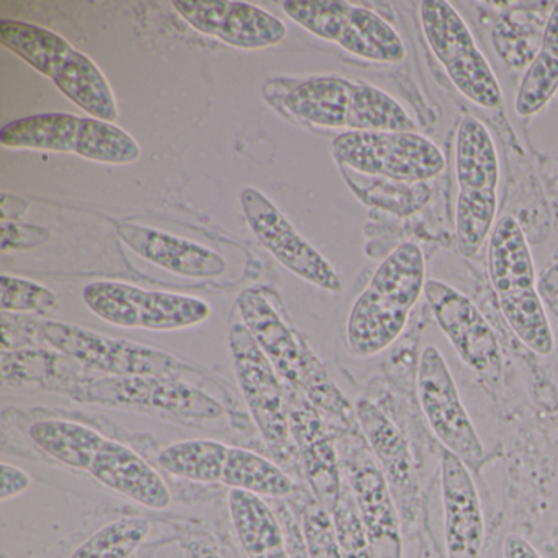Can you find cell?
<instances>
[{"mask_svg": "<svg viewBox=\"0 0 558 558\" xmlns=\"http://www.w3.org/2000/svg\"><path fill=\"white\" fill-rule=\"evenodd\" d=\"M426 259L414 243L395 247L378 266L349 313L345 341L355 357H372L390 348L426 287Z\"/></svg>", "mask_w": 558, "mask_h": 558, "instance_id": "1", "label": "cell"}, {"mask_svg": "<svg viewBox=\"0 0 558 558\" xmlns=\"http://www.w3.org/2000/svg\"><path fill=\"white\" fill-rule=\"evenodd\" d=\"M244 325L267 355L277 374L316 407L341 421L345 430L355 427V410L326 374L315 352L290 328L260 290L247 289L238 299Z\"/></svg>", "mask_w": 558, "mask_h": 558, "instance_id": "2", "label": "cell"}, {"mask_svg": "<svg viewBox=\"0 0 558 558\" xmlns=\"http://www.w3.org/2000/svg\"><path fill=\"white\" fill-rule=\"evenodd\" d=\"M290 116L310 125L348 132L417 133L416 122L390 94L339 76L312 77L283 97Z\"/></svg>", "mask_w": 558, "mask_h": 558, "instance_id": "3", "label": "cell"}, {"mask_svg": "<svg viewBox=\"0 0 558 558\" xmlns=\"http://www.w3.org/2000/svg\"><path fill=\"white\" fill-rule=\"evenodd\" d=\"M488 274L499 308L525 348L538 355L554 352L555 339L535 277L527 238L514 218H499L488 243Z\"/></svg>", "mask_w": 558, "mask_h": 558, "instance_id": "4", "label": "cell"}, {"mask_svg": "<svg viewBox=\"0 0 558 558\" xmlns=\"http://www.w3.org/2000/svg\"><path fill=\"white\" fill-rule=\"evenodd\" d=\"M0 44L53 81L89 117L110 123L119 120L116 94L106 74L61 35L28 22L2 21Z\"/></svg>", "mask_w": 558, "mask_h": 558, "instance_id": "5", "label": "cell"}, {"mask_svg": "<svg viewBox=\"0 0 558 558\" xmlns=\"http://www.w3.org/2000/svg\"><path fill=\"white\" fill-rule=\"evenodd\" d=\"M9 149L73 153L100 165H132L142 156L136 140L116 123L71 113H40L15 120L0 132Z\"/></svg>", "mask_w": 558, "mask_h": 558, "instance_id": "6", "label": "cell"}, {"mask_svg": "<svg viewBox=\"0 0 558 558\" xmlns=\"http://www.w3.org/2000/svg\"><path fill=\"white\" fill-rule=\"evenodd\" d=\"M331 148L342 168L398 184L423 185L446 169L439 146L420 133L344 132Z\"/></svg>", "mask_w": 558, "mask_h": 558, "instance_id": "7", "label": "cell"}, {"mask_svg": "<svg viewBox=\"0 0 558 558\" xmlns=\"http://www.w3.org/2000/svg\"><path fill=\"white\" fill-rule=\"evenodd\" d=\"M420 21L434 58L442 64L456 89L482 109L501 107L498 77L456 8L446 0H424Z\"/></svg>", "mask_w": 558, "mask_h": 558, "instance_id": "8", "label": "cell"}, {"mask_svg": "<svg viewBox=\"0 0 558 558\" xmlns=\"http://www.w3.org/2000/svg\"><path fill=\"white\" fill-rule=\"evenodd\" d=\"M282 8L310 34L362 60L397 64L407 58L403 38L371 9L342 0H289Z\"/></svg>", "mask_w": 558, "mask_h": 558, "instance_id": "9", "label": "cell"}, {"mask_svg": "<svg viewBox=\"0 0 558 558\" xmlns=\"http://www.w3.org/2000/svg\"><path fill=\"white\" fill-rule=\"evenodd\" d=\"M83 299L94 315L126 329L181 331L207 322L211 315V306L197 296L151 292L112 280L89 283Z\"/></svg>", "mask_w": 558, "mask_h": 558, "instance_id": "10", "label": "cell"}, {"mask_svg": "<svg viewBox=\"0 0 558 558\" xmlns=\"http://www.w3.org/2000/svg\"><path fill=\"white\" fill-rule=\"evenodd\" d=\"M230 349L238 384L267 447L280 462L292 460L289 400L276 367L244 323L231 326Z\"/></svg>", "mask_w": 558, "mask_h": 558, "instance_id": "11", "label": "cell"}, {"mask_svg": "<svg viewBox=\"0 0 558 558\" xmlns=\"http://www.w3.org/2000/svg\"><path fill=\"white\" fill-rule=\"evenodd\" d=\"M40 341L83 367L116 377L178 378L182 371L181 362L171 354L68 323H40Z\"/></svg>", "mask_w": 558, "mask_h": 558, "instance_id": "12", "label": "cell"}, {"mask_svg": "<svg viewBox=\"0 0 558 558\" xmlns=\"http://www.w3.org/2000/svg\"><path fill=\"white\" fill-rule=\"evenodd\" d=\"M341 466L357 505L374 558H401L400 515L390 485L371 447L357 430H348L339 450Z\"/></svg>", "mask_w": 558, "mask_h": 558, "instance_id": "13", "label": "cell"}, {"mask_svg": "<svg viewBox=\"0 0 558 558\" xmlns=\"http://www.w3.org/2000/svg\"><path fill=\"white\" fill-rule=\"evenodd\" d=\"M424 293L437 326L456 349L460 361L489 390L499 387L505 375L501 345L475 303L440 280H427Z\"/></svg>", "mask_w": 558, "mask_h": 558, "instance_id": "14", "label": "cell"}, {"mask_svg": "<svg viewBox=\"0 0 558 558\" xmlns=\"http://www.w3.org/2000/svg\"><path fill=\"white\" fill-rule=\"evenodd\" d=\"M417 397L424 416L444 449L459 457L470 472H478L485 462V447L460 398L446 359L434 345H427L421 354Z\"/></svg>", "mask_w": 558, "mask_h": 558, "instance_id": "15", "label": "cell"}, {"mask_svg": "<svg viewBox=\"0 0 558 558\" xmlns=\"http://www.w3.org/2000/svg\"><path fill=\"white\" fill-rule=\"evenodd\" d=\"M241 205L257 240L286 269L326 292H341L342 280L335 267L292 227L286 215L263 192L244 189Z\"/></svg>", "mask_w": 558, "mask_h": 558, "instance_id": "16", "label": "cell"}, {"mask_svg": "<svg viewBox=\"0 0 558 558\" xmlns=\"http://www.w3.org/2000/svg\"><path fill=\"white\" fill-rule=\"evenodd\" d=\"M172 5L195 31L241 50L276 47L287 37L280 19L246 2L174 0Z\"/></svg>", "mask_w": 558, "mask_h": 558, "instance_id": "17", "label": "cell"}, {"mask_svg": "<svg viewBox=\"0 0 558 558\" xmlns=\"http://www.w3.org/2000/svg\"><path fill=\"white\" fill-rule=\"evenodd\" d=\"M440 485L447 557L480 558L485 542V519L478 492L465 463L444 447Z\"/></svg>", "mask_w": 558, "mask_h": 558, "instance_id": "18", "label": "cell"}, {"mask_svg": "<svg viewBox=\"0 0 558 558\" xmlns=\"http://www.w3.org/2000/svg\"><path fill=\"white\" fill-rule=\"evenodd\" d=\"M289 417L290 430L299 447L313 496L332 514L344 486L335 440L312 401L302 398L299 403L290 404Z\"/></svg>", "mask_w": 558, "mask_h": 558, "instance_id": "19", "label": "cell"}, {"mask_svg": "<svg viewBox=\"0 0 558 558\" xmlns=\"http://www.w3.org/2000/svg\"><path fill=\"white\" fill-rule=\"evenodd\" d=\"M120 240L142 259L187 279H215L227 272V260L194 241L136 223L117 227Z\"/></svg>", "mask_w": 558, "mask_h": 558, "instance_id": "20", "label": "cell"}, {"mask_svg": "<svg viewBox=\"0 0 558 558\" xmlns=\"http://www.w3.org/2000/svg\"><path fill=\"white\" fill-rule=\"evenodd\" d=\"M90 395L97 401L145 404L205 420H214L223 413L214 398L174 377L109 378L97 381Z\"/></svg>", "mask_w": 558, "mask_h": 558, "instance_id": "21", "label": "cell"}, {"mask_svg": "<svg viewBox=\"0 0 558 558\" xmlns=\"http://www.w3.org/2000/svg\"><path fill=\"white\" fill-rule=\"evenodd\" d=\"M355 416L390 485L391 495L401 502L404 512H413L417 501V480L413 456L403 434L372 401L359 400L355 404Z\"/></svg>", "mask_w": 558, "mask_h": 558, "instance_id": "22", "label": "cell"}, {"mask_svg": "<svg viewBox=\"0 0 558 558\" xmlns=\"http://www.w3.org/2000/svg\"><path fill=\"white\" fill-rule=\"evenodd\" d=\"M89 475L145 508L161 511L171 505V492L158 470L135 450L117 440L107 439L90 466Z\"/></svg>", "mask_w": 558, "mask_h": 558, "instance_id": "23", "label": "cell"}, {"mask_svg": "<svg viewBox=\"0 0 558 558\" xmlns=\"http://www.w3.org/2000/svg\"><path fill=\"white\" fill-rule=\"evenodd\" d=\"M456 175L460 197L498 195V149L492 133L475 117H465L457 129Z\"/></svg>", "mask_w": 558, "mask_h": 558, "instance_id": "24", "label": "cell"}, {"mask_svg": "<svg viewBox=\"0 0 558 558\" xmlns=\"http://www.w3.org/2000/svg\"><path fill=\"white\" fill-rule=\"evenodd\" d=\"M31 437L51 459L86 473L107 442L93 427L63 420L38 421L31 427Z\"/></svg>", "mask_w": 558, "mask_h": 558, "instance_id": "25", "label": "cell"}, {"mask_svg": "<svg viewBox=\"0 0 558 558\" xmlns=\"http://www.w3.org/2000/svg\"><path fill=\"white\" fill-rule=\"evenodd\" d=\"M231 521L247 558L286 547V532L279 515L260 496L230 489Z\"/></svg>", "mask_w": 558, "mask_h": 558, "instance_id": "26", "label": "cell"}, {"mask_svg": "<svg viewBox=\"0 0 558 558\" xmlns=\"http://www.w3.org/2000/svg\"><path fill=\"white\" fill-rule=\"evenodd\" d=\"M558 93V2L551 9L542 34L541 50L529 64L515 94L519 117H534L545 109Z\"/></svg>", "mask_w": 558, "mask_h": 558, "instance_id": "27", "label": "cell"}, {"mask_svg": "<svg viewBox=\"0 0 558 558\" xmlns=\"http://www.w3.org/2000/svg\"><path fill=\"white\" fill-rule=\"evenodd\" d=\"M221 485L272 499H286L295 492L293 480L276 462L241 447H230Z\"/></svg>", "mask_w": 558, "mask_h": 558, "instance_id": "28", "label": "cell"}, {"mask_svg": "<svg viewBox=\"0 0 558 558\" xmlns=\"http://www.w3.org/2000/svg\"><path fill=\"white\" fill-rule=\"evenodd\" d=\"M228 452L230 447L218 440H181L159 453L158 465L178 478L202 485H217L223 480Z\"/></svg>", "mask_w": 558, "mask_h": 558, "instance_id": "29", "label": "cell"}, {"mask_svg": "<svg viewBox=\"0 0 558 558\" xmlns=\"http://www.w3.org/2000/svg\"><path fill=\"white\" fill-rule=\"evenodd\" d=\"M148 534V519L126 515L99 529L71 558H130Z\"/></svg>", "mask_w": 558, "mask_h": 558, "instance_id": "30", "label": "cell"}, {"mask_svg": "<svg viewBox=\"0 0 558 558\" xmlns=\"http://www.w3.org/2000/svg\"><path fill=\"white\" fill-rule=\"evenodd\" d=\"M331 515L342 558H374L349 483L342 486L341 498Z\"/></svg>", "mask_w": 558, "mask_h": 558, "instance_id": "31", "label": "cell"}, {"mask_svg": "<svg viewBox=\"0 0 558 558\" xmlns=\"http://www.w3.org/2000/svg\"><path fill=\"white\" fill-rule=\"evenodd\" d=\"M58 305L57 293L47 287L4 274L0 279V306L4 313H44Z\"/></svg>", "mask_w": 558, "mask_h": 558, "instance_id": "32", "label": "cell"}, {"mask_svg": "<svg viewBox=\"0 0 558 558\" xmlns=\"http://www.w3.org/2000/svg\"><path fill=\"white\" fill-rule=\"evenodd\" d=\"M302 531L310 558H342L331 512L326 511L316 498L310 499L303 509Z\"/></svg>", "mask_w": 558, "mask_h": 558, "instance_id": "33", "label": "cell"}, {"mask_svg": "<svg viewBox=\"0 0 558 558\" xmlns=\"http://www.w3.org/2000/svg\"><path fill=\"white\" fill-rule=\"evenodd\" d=\"M2 482H0V501L5 502L15 496L22 495L27 492L32 485L31 475L25 470L19 466L11 465V463H2Z\"/></svg>", "mask_w": 558, "mask_h": 558, "instance_id": "34", "label": "cell"}, {"mask_svg": "<svg viewBox=\"0 0 558 558\" xmlns=\"http://www.w3.org/2000/svg\"><path fill=\"white\" fill-rule=\"evenodd\" d=\"M505 558H542L531 542L518 534H509L505 541Z\"/></svg>", "mask_w": 558, "mask_h": 558, "instance_id": "35", "label": "cell"}, {"mask_svg": "<svg viewBox=\"0 0 558 558\" xmlns=\"http://www.w3.org/2000/svg\"><path fill=\"white\" fill-rule=\"evenodd\" d=\"M538 292L547 300L558 299V260H555L538 279Z\"/></svg>", "mask_w": 558, "mask_h": 558, "instance_id": "36", "label": "cell"}, {"mask_svg": "<svg viewBox=\"0 0 558 558\" xmlns=\"http://www.w3.org/2000/svg\"><path fill=\"white\" fill-rule=\"evenodd\" d=\"M251 558H290L289 551H287V545L279 550L269 551V554L257 555V557Z\"/></svg>", "mask_w": 558, "mask_h": 558, "instance_id": "37", "label": "cell"}]
</instances>
